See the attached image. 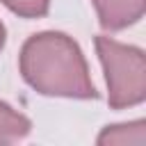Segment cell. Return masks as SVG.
Segmentation results:
<instances>
[{
  "label": "cell",
  "instance_id": "obj_7",
  "mask_svg": "<svg viewBox=\"0 0 146 146\" xmlns=\"http://www.w3.org/2000/svg\"><path fill=\"white\" fill-rule=\"evenodd\" d=\"M5 39H7V32H5V25L0 23V50H2V46H5Z\"/></svg>",
  "mask_w": 146,
  "mask_h": 146
},
{
  "label": "cell",
  "instance_id": "obj_5",
  "mask_svg": "<svg viewBox=\"0 0 146 146\" xmlns=\"http://www.w3.org/2000/svg\"><path fill=\"white\" fill-rule=\"evenodd\" d=\"M32 130V123L25 114L16 112L11 105L0 100V146L2 144H14L27 137Z\"/></svg>",
  "mask_w": 146,
  "mask_h": 146
},
{
  "label": "cell",
  "instance_id": "obj_2",
  "mask_svg": "<svg viewBox=\"0 0 146 146\" xmlns=\"http://www.w3.org/2000/svg\"><path fill=\"white\" fill-rule=\"evenodd\" d=\"M96 52L107 80L110 107L123 110L146 98V59L141 48L121 43L112 36H96Z\"/></svg>",
  "mask_w": 146,
  "mask_h": 146
},
{
  "label": "cell",
  "instance_id": "obj_3",
  "mask_svg": "<svg viewBox=\"0 0 146 146\" xmlns=\"http://www.w3.org/2000/svg\"><path fill=\"white\" fill-rule=\"evenodd\" d=\"M98 14V21L105 30L119 32L128 25H135L144 16L146 0H91Z\"/></svg>",
  "mask_w": 146,
  "mask_h": 146
},
{
  "label": "cell",
  "instance_id": "obj_6",
  "mask_svg": "<svg viewBox=\"0 0 146 146\" xmlns=\"http://www.w3.org/2000/svg\"><path fill=\"white\" fill-rule=\"evenodd\" d=\"M0 2L23 18H41L48 14L50 7V0H0Z\"/></svg>",
  "mask_w": 146,
  "mask_h": 146
},
{
  "label": "cell",
  "instance_id": "obj_1",
  "mask_svg": "<svg viewBox=\"0 0 146 146\" xmlns=\"http://www.w3.org/2000/svg\"><path fill=\"white\" fill-rule=\"evenodd\" d=\"M23 80L43 96L64 98H96L87 59L80 46L64 32L32 34L18 59Z\"/></svg>",
  "mask_w": 146,
  "mask_h": 146
},
{
  "label": "cell",
  "instance_id": "obj_4",
  "mask_svg": "<svg viewBox=\"0 0 146 146\" xmlns=\"http://www.w3.org/2000/svg\"><path fill=\"white\" fill-rule=\"evenodd\" d=\"M98 144H116V146H144L146 144V123L132 121V123H119V125H107L98 135Z\"/></svg>",
  "mask_w": 146,
  "mask_h": 146
}]
</instances>
